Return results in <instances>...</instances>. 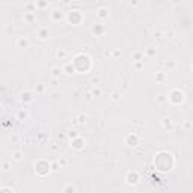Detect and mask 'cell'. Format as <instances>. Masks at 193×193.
<instances>
[{"instance_id": "obj_25", "label": "cell", "mask_w": 193, "mask_h": 193, "mask_svg": "<svg viewBox=\"0 0 193 193\" xmlns=\"http://www.w3.org/2000/svg\"><path fill=\"white\" fill-rule=\"evenodd\" d=\"M133 59L137 62V60H142V53H140V51H136V53L133 55Z\"/></svg>"}, {"instance_id": "obj_1", "label": "cell", "mask_w": 193, "mask_h": 193, "mask_svg": "<svg viewBox=\"0 0 193 193\" xmlns=\"http://www.w3.org/2000/svg\"><path fill=\"white\" fill-rule=\"evenodd\" d=\"M154 164H156L157 171L160 172H168L174 168V156L168 151H160L157 156H156V160H154Z\"/></svg>"}, {"instance_id": "obj_14", "label": "cell", "mask_w": 193, "mask_h": 193, "mask_svg": "<svg viewBox=\"0 0 193 193\" xmlns=\"http://www.w3.org/2000/svg\"><path fill=\"white\" fill-rule=\"evenodd\" d=\"M17 45H18V48H27L29 47V39L27 38H20V39L17 41Z\"/></svg>"}, {"instance_id": "obj_36", "label": "cell", "mask_w": 193, "mask_h": 193, "mask_svg": "<svg viewBox=\"0 0 193 193\" xmlns=\"http://www.w3.org/2000/svg\"><path fill=\"white\" fill-rule=\"evenodd\" d=\"M113 56L115 57H119V56H122V53H121L119 50H113Z\"/></svg>"}, {"instance_id": "obj_5", "label": "cell", "mask_w": 193, "mask_h": 193, "mask_svg": "<svg viewBox=\"0 0 193 193\" xmlns=\"http://www.w3.org/2000/svg\"><path fill=\"white\" fill-rule=\"evenodd\" d=\"M184 92L181 91V89H174V91L169 94V101L172 103V104H181V103L184 101Z\"/></svg>"}, {"instance_id": "obj_28", "label": "cell", "mask_w": 193, "mask_h": 193, "mask_svg": "<svg viewBox=\"0 0 193 193\" xmlns=\"http://www.w3.org/2000/svg\"><path fill=\"white\" fill-rule=\"evenodd\" d=\"M0 193H14V190L9 189V187H2L0 189Z\"/></svg>"}, {"instance_id": "obj_29", "label": "cell", "mask_w": 193, "mask_h": 193, "mask_svg": "<svg viewBox=\"0 0 193 193\" xmlns=\"http://www.w3.org/2000/svg\"><path fill=\"white\" fill-rule=\"evenodd\" d=\"M57 163H59L60 168H63V166H67V164H68V160H67V159H60Z\"/></svg>"}, {"instance_id": "obj_21", "label": "cell", "mask_w": 193, "mask_h": 193, "mask_svg": "<svg viewBox=\"0 0 193 193\" xmlns=\"http://www.w3.org/2000/svg\"><path fill=\"white\" fill-rule=\"evenodd\" d=\"M63 193H77L75 187L72 184H67L65 187H63Z\"/></svg>"}, {"instance_id": "obj_16", "label": "cell", "mask_w": 193, "mask_h": 193, "mask_svg": "<svg viewBox=\"0 0 193 193\" xmlns=\"http://www.w3.org/2000/svg\"><path fill=\"white\" fill-rule=\"evenodd\" d=\"M67 56H68V51H67V50H63V48H59V50L56 51V57L60 59V60H63Z\"/></svg>"}, {"instance_id": "obj_32", "label": "cell", "mask_w": 193, "mask_h": 193, "mask_svg": "<svg viewBox=\"0 0 193 193\" xmlns=\"http://www.w3.org/2000/svg\"><path fill=\"white\" fill-rule=\"evenodd\" d=\"M35 6H39V8H45V6H48V2H36V3H35Z\"/></svg>"}, {"instance_id": "obj_33", "label": "cell", "mask_w": 193, "mask_h": 193, "mask_svg": "<svg viewBox=\"0 0 193 193\" xmlns=\"http://www.w3.org/2000/svg\"><path fill=\"white\" fill-rule=\"evenodd\" d=\"M9 168H11V164H9L8 161H3V163H2V169H3V171H9Z\"/></svg>"}, {"instance_id": "obj_7", "label": "cell", "mask_w": 193, "mask_h": 193, "mask_svg": "<svg viewBox=\"0 0 193 193\" xmlns=\"http://www.w3.org/2000/svg\"><path fill=\"white\" fill-rule=\"evenodd\" d=\"M124 142H125L127 146H137L139 142H140V137H139L136 133H130V134H127V136H125Z\"/></svg>"}, {"instance_id": "obj_20", "label": "cell", "mask_w": 193, "mask_h": 193, "mask_svg": "<svg viewBox=\"0 0 193 193\" xmlns=\"http://www.w3.org/2000/svg\"><path fill=\"white\" fill-rule=\"evenodd\" d=\"M145 51H146V55H148V56H154V55H157V48L154 47V45H148Z\"/></svg>"}, {"instance_id": "obj_26", "label": "cell", "mask_w": 193, "mask_h": 193, "mask_svg": "<svg viewBox=\"0 0 193 193\" xmlns=\"http://www.w3.org/2000/svg\"><path fill=\"white\" fill-rule=\"evenodd\" d=\"M134 68H136V70H142V68H143V60H137V62L134 63Z\"/></svg>"}, {"instance_id": "obj_41", "label": "cell", "mask_w": 193, "mask_h": 193, "mask_svg": "<svg viewBox=\"0 0 193 193\" xmlns=\"http://www.w3.org/2000/svg\"><path fill=\"white\" fill-rule=\"evenodd\" d=\"M20 118H24V119H26V118H27V113L21 110V112H20Z\"/></svg>"}, {"instance_id": "obj_4", "label": "cell", "mask_w": 193, "mask_h": 193, "mask_svg": "<svg viewBox=\"0 0 193 193\" xmlns=\"http://www.w3.org/2000/svg\"><path fill=\"white\" fill-rule=\"evenodd\" d=\"M67 20H68L71 24H74V26H79V24L83 21L82 11H79V9H71V11L68 12V15H67Z\"/></svg>"}, {"instance_id": "obj_10", "label": "cell", "mask_w": 193, "mask_h": 193, "mask_svg": "<svg viewBox=\"0 0 193 193\" xmlns=\"http://www.w3.org/2000/svg\"><path fill=\"white\" fill-rule=\"evenodd\" d=\"M97 15H98V18H101V20H104V18H109V15H110V11H109V8H100L98 11H97Z\"/></svg>"}, {"instance_id": "obj_39", "label": "cell", "mask_w": 193, "mask_h": 193, "mask_svg": "<svg viewBox=\"0 0 193 193\" xmlns=\"http://www.w3.org/2000/svg\"><path fill=\"white\" fill-rule=\"evenodd\" d=\"M50 148H51V151H57V148H59V146H57V143H51V146H50Z\"/></svg>"}, {"instance_id": "obj_22", "label": "cell", "mask_w": 193, "mask_h": 193, "mask_svg": "<svg viewBox=\"0 0 193 193\" xmlns=\"http://www.w3.org/2000/svg\"><path fill=\"white\" fill-rule=\"evenodd\" d=\"M164 67H166V68H169V70H175L176 63H175L174 60H168V62H164Z\"/></svg>"}, {"instance_id": "obj_42", "label": "cell", "mask_w": 193, "mask_h": 193, "mask_svg": "<svg viewBox=\"0 0 193 193\" xmlns=\"http://www.w3.org/2000/svg\"><path fill=\"white\" fill-rule=\"evenodd\" d=\"M128 5H130V6H139V2H130Z\"/></svg>"}, {"instance_id": "obj_44", "label": "cell", "mask_w": 193, "mask_h": 193, "mask_svg": "<svg viewBox=\"0 0 193 193\" xmlns=\"http://www.w3.org/2000/svg\"><path fill=\"white\" fill-rule=\"evenodd\" d=\"M53 98H56V100H57V98H59V94H57V92H55V94H53Z\"/></svg>"}, {"instance_id": "obj_8", "label": "cell", "mask_w": 193, "mask_h": 193, "mask_svg": "<svg viewBox=\"0 0 193 193\" xmlns=\"http://www.w3.org/2000/svg\"><path fill=\"white\" fill-rule=\"evenodd\" d=\"M85 145H86L85 139H83V137H80V136H77V137L71 139V148H72V149H75V151H82V149L85 148Z\"/></svg>"}, {"instance_id": "obj_30", "label": "cell", "mask_w": 193, "mask_h": 193, "mask_svg": "<svg viewBox=\"0 0 193 193\" xmlns=\"http://www.w3.org/2000/svg\"><path fill=\"white\" fill-rule=\"evenodd\" d=\"M119 97H121L119 92H113V94H112V100H113V101H119Z\"/></svg>"}, {"instance_id": "obj_34", "label": "cell", "mask_w": 193, "mask_h": 193, "mask_svg": "<svg viewBox=\"0 0 193 193\" xmlns=\"http://www.w3.org/2000/svg\"><path fill=\"white\" fill-rule=\"evenodd\" d=\"M75 121H79L80 124H83V122L86 121V116H85V115L82 113V115H79V119H75Z\"/></svg>"}, {"instance_id": "obj_37", "label": "cell", "mask_w": 193, "mask_h": 193, "mask_svg": "<svg viewBox=\"0 0 193 193\" xmlns=\"http://www.w3.org/2000/svg\"><path fill=\"white\" fill-rule=\"evenodd\" d=\"M161 36H163V33H161V32H156V33H154V38H156V39H160Z\"/></svg>"}, {"instance_id": "obj_35", "label": "cell", "mask_w": 193, "mask_h": 193, "mask_svg": "<svg viewBox=\"0 0 193 193\" xmlns=\"http://www.w3.org/2000/svg\"><path fill=\"white\" fill-rule=\"evenodd\" d=\"M50 168H53V171H59V163H53V164H50Z\"/></svg>"}, {"instance_id": "obj_13", "label": "cell", "mask_w": 193, "mask_h": 193, "mask_svg": "<svg viewBox=\"0 0 193 193\" xmlns=\"http://www.w3.org/2000/svg\"><path fill=\"white\" fill-rule=\"evenodd\" d=\"M48 35H50V32H48L47 27H41L39 30H38V38H39V39H47Z\"/></svg>"}, {"instance_id": "obj_11", "label": "cell", "mask_w": 193, "mask_h": 193, "mask_svg": "<svg viewBox=\"0 0 193 193\" xmlns=\"http://www.w3.org/2000/svg\"><path fill=\"white\" fill-rule=\"evenodd\" d=\"M63 18V12L60 9H55L53 12H51V20L53 21H60Z\"/></svg>"}, {"instance_id": "obj_43", "label": "cell", "mask_w": 193, "mask_h": 193, "mask_svg": "<svg viewBox=\"0 0 193 193\" xmlns=\"http://www.w3.org/2000/svg\"><path fill=\"white\" fill-rule=\"evenodd\" d=\"M38 91L42 92V91H44V86H42V85H39V86H38Z\"/></svg>"}, {"instance_id": "obj_40", "label": "cell", "mask_w": 193, "mask_h": 193, "mask_svg": "<svg viewBox=\"0 0 193 193\" xmlns=\"http://www.w3.org/2000/svg\"><path fill=\"white\" fill-rule=\"evenodd\" d=\"M26 18H27L29 21H32V20H33V14H32V12H29V14L26 15Z\"/></svg>"}, {"instance_id": "obj_23", "label": "cell", "mask_w": 193, "mask_h": 193, "mask_svg": "<svg viewBox=\"0 0 193 193\" xmlns=\"http://www.w3.org/2000/svg\"><path fill=\"white\" fill-rule=\"evenodd\" d=\"M91 94H92L94 98H95V97H100V95H101V89H100V88H92V89H91Z\"/></svg>"}, {"instance_id": "obj_31", "label": "cell", "mask_w": 193, "mask_h": 193, "mask_svg": "<svg viewBox=\"0 0 193 193\" xmlns=\"http://www.w3.org/2000/svg\"><path fill=\"white\" fill-rule=\"evenodd\" d=\"M100 83H101V77H94V79H92V85L98 86Z\"/></svg>"}, {"instance_id": "obj_9", "label": "cell", "mask_w": 193, "mask_h": 193, "mask_svg": "<svg viewBox=\"0 0 193 193\" xmlns=\"http://www.w3.org/2000/svg\"><path fill=\"white\" fill-rule=\"evenodd\" d=\"M91 32H92L95 36H101L103 33H106V26L103 24V23H95V24L92 26Z\"/></svg>"}, {"instance_id": "obj_24", "label": "cell", "mask_w": 193, "mask_h": 193, "mask_svg": "<svg viewBox=\"0 0 193 193\" xmlns=\"http://www.w3.org/2000/svg\"><path fill=\"white\" fill-rule=\"evenodd\" d=\"M156 80H157V82H164V80H166V74H164V72H157Z\"/></svg>"}, {"instance_id": "obj_2", "label": "cell", "mask_w": 193, "mask_h": 193, "mask_svg": "<svg viewBox=\"0 0 193 193\" xmlns=\"http://www.w3.org/2000/svg\"><path fill=\"white\" fill-rule=\"evenodd\" d=\"M71 63H72L74 70L80 71V72H88L89 70H91V67H92V60H91V57L86 56V55H83V53H82V55H77L75 59H74Z\"/></svg>"}, {"instance_id": "obj_3", "label": "cell", "mask_w": 193, "mask_h": 193, "mask_svg": "<svg viewBox=\"0 0 193 193\" xmlns=\"http://www.w3.org/2000/svg\"><path fill=\"white\" fill-rule=\"evenodd\" d=\"M50 163L45 161V160H38L35 163V172L36 175H39V176H45L48 172H50Z\"/></svg>"}, {"instance_id": "obj_38", "label": "cell", "mask_w": 193, "mask_h": 193, "mask_svg": "<svg viewBox=\"0 0 193 193\" xmlns=\"http://www.w3.org/2000/svg\"><path fill=\"white\" fill-rule=\"evenodd\" d=\"M86 100H88V101H92V100H94V97H92L91 92H88V94H86Z\"/></svg>"}, {"instance_id": "obj_17", "label": "cell", "mask_w": 193, "mask_h": 193, "mask_svg": "<svg viewBox=\"0 0 193 193\" xmlns=\"http://www.w3.org/2000/svg\"><path fill=\"white\" fill-rule=\"evenodd\" d=\"M32 100H33V97H32V94H30V92L26 91V92H23V94H21V101H23V103H30Z\"/></svg>"}, {"instance_id": "obj_19", "label": "cell", "mask_w": 193, "mask_h": 193, "mask_svg": "<svg viewBox=\"0 0 193 193\" xmlns=\"http://www.w3.org/2000/svg\"><path fill=\"white\" fill-rule=\"evenodd\" d=\"M62 71H63V72H67V74H72L75 70H74V67H72V63H67V65L62 68Z\"/></svg>"}, {"instance_id": "obj_18", "label": "cell", "mask_w": 193, "mask_h": 193, "mask_svg": "<svg viewBox=\"0 0 193 193\" xmlns=\"http://www.w3.org/2000/svg\"><path fill=\"white\" fill-rule=\"evenodd\" d=\"M12 160H14V161H21L23 160V152L21 151H14V152H12Z\"/></svg>"}, {"instance_id": "obj_12", "label": "cell", "mask_w": 193, "mask_h": 193, "mask_svg": "<svg viewBox=\"0 0 193 193\" xmlns=\"http://www.w3.org/2000/svg\"><path fill=\"white\" fill-rule=\"evenodd\" d=\"M161 125H163L164 130H171V128H172V119L169 116H164L161 119Z\"/></svg>"}, {"instance_id": "obj_27", "label": "cell", "mask_w": 193, "mask_h": 193, "mask_svg": "<svg viewBox=\"0 0 193 193\" xmlns=\"http://www.w3.org/2000/svg\"><path fill=\"white\" fill-rule=\"evenodd\" d=\"M164 38H168V39H172V38H175V32H174V30L166 32V33H164Z\"/></svg>"}, {"instance_id": "obj_15", "label": "cell", "mask_w": 193, "mask_h": 193, "mask_svg": "<svg viewBox=\"0 0 193 193\" xmlns=\"http://www.w3.org/2000/svg\"><path fill=\"white\" fill-rule=\"evenodd\" d=\"M62 74H63L62 68H59V67H53V68H51V75H53L55 79H59Z\"/></svg>"}, {"instance_id": "obj_6", "label": "cell", "mask_w": 193, "mask_h": 193, "mask_svg": "<svg viewBox=\"0 0 193 193\" xmlns=\"http://www.w3.org/2000/svg\"><path fill=\"white\" fill-rule=\"evenodd\" d=\"M140 181V174L137 171H128L125 174V183L130 186H136Z\"/></svg>"}]
</instances>
